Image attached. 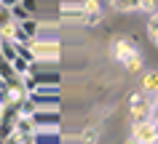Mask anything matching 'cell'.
I'll return each mask as SVG.
<instances>
[{"label":"cell","instance_id":"obj_8","mask_svg":"<svg viewBox=\"0 0 158 144\" xmlns=\"http://www.w3.org/2000/svg\"><path fill=\"white\" fill-rule=\"evenodd\" d=\"M102 16H105V11H102V6L99 3H94V0H89L86 3V11H83V24H99L102 21Z\"/></svg>","mask_w":158,"mask_h":144},{"label":"cell","instance_id":"obj_22","mask_svg":"<svg viewBox=\"0 0 158 144\" xmlns=\"http://www.w3.org/2000/svg\"><path fill=\"white\" fill-rule=\"evenodd\" d=\"M0 43H3V40H0Z\"/></svg>","mask_w":158,"mask_h":144},{"label":"cell","instance_id":"obj_11","mask_svg":"<svg viewBox=\"0 0 158 144\" xmlns=\"http://www.w3.org/2000/svg\"><path fill=\"white\" fill-rule=\"evenodd\" d=\"M78 139H81V144H97L99 142V128L97 126H86L81 134H78Z\"/></svg>","mask_w":158,"mask_h":144},{"label":"cell","instance_id":"obj_14","mask_svg":"<svg viewBox=\"0 0 158 144\" xmlns=\"http://www.w3.org/2000/svg\"><path fill=\"white\" fill-rule=\"evenodd\" d=\"M142 64H145V59H142V53H137V56H131V59L126 61V64H121L123 69H129V72H139Z\"/></svg>","mask_w":158,"mask_h":144},{"label":"cell","instance_id":"obj_1","mask_svg":"<svg viewBox=\"0 0 158 144\" xmlns=\"http://www.w3.org/2000/svg\"><path fill=\"white\" fill-rule=\"evenodd\" d=\"M27 48L32 53V64H40V61L54 64V61H59V56H62L59 40H54V37H38V40H32Z\"/></svg>","mask_w":158,"mask_h":144},{"label":"cell","instance_id":"obj_20","mask_svg":"<svg viewBox=\"0 0 158 144\" xmlns=\"http://www.w3.org/2000/svg\"><path fill=\"white\" fill-rule=\"evenodd\" d=\"M3 118H6V110H3V107H0V123H3Z\"/></svg>","mask_w":158,"mask_h":144},{"label":"cell","instance_id":"obj_6","mask_svg":"<svg viewBox=\"0 0 158 144\" xmlns=\"http://www.w3.org/2000/svg\"><path fill=\"white\" fill-rule=\"evenodd\" d=\"M30 144H62L59 128H40L30 136Z\"/></svg>","mask_w":158,"mask_h":144},{"label":"cell","instance_id":"obj_2","mask_svg":"<svg viewBox=\"0 0 158 144\" xmlns=\"http://www.w3.org/2000/svg\"><path fill=\"white\" fill-rule=\"evenodd\" d=\"M150 107H153V96H145L142 91H137L129 99V112H131V126L150 120Z\"/></svg>","mask_w":158,"mask_h":144},{"label":"cell","instance_id":"obj_12","mask_svg":"<svg viewBox=\"0 0 158 144\" xmlns=\"http://www.w3.org/2000/svg\"><path fill=\"white\" fill-rule=\"evenodd\" d=\"M8 6H11V14H14V19H16V24H19V21H27V19H32V16H30L27 3H8Z\"/></svg>","mask_w":158,"mask_h":144},{"label":"cell","instance_id":"obj_19","mask_svg":"<svg viewBox=\"0 0 158 144\" xmlns=\"http://www.w3.org/2000/svg\"><path fill=\"white\" fill-rule=\"evenodd\" d=\"M148 24L150 27H158V11H156V14H150V21H148Z\"/></svg>","mask_w":158,"mask_h":144},{"label":"cell","instance_id":"obj_13","mask_svg":"<svg viewBox=\"0 0 158 144\" xmlns=\"http://www.w3.org/2000/svg\"><path fill=\"white\" fill-rule=\"evenodd\" d=\"M0 59L11 67V61L16 59V43H11V40L8 43H0Z\"/></svg>","mask_w":158,"mask_h":144},{"label":"cell","instance_id":"obj_16","mask_svg":"<svg viewBox=\"0 0 158 144\" xmlns=\"http://www.w3.org/2000/svg\"><path fill=\"white\" fill-rule=\"evenodd\" d=\"M137 11H145V14H156V3L153 0H142V3H137Z\"/></svg>","mask_w":158,"mask_h":144},{"label":"cell","instance_id":"obj_18","mask_svg":"<svg viewBox=\"0 0 158 144\" xmlns=\"http://www.w3.org/2000/svg\"><path fill=\"white\" fill-rule=\"evenodd\" d=\"M148 37H150L153 45H158V27H150V24H148Z\"/></svg>","mask_w":158,"mask_h":144},{"label":"cell","instance_id":"obj_3","mask_svg":"<svg viewBox=\"0 0 158 144\" xmlns=\"http://www.w3.org/2000/svg\"><path fill=\"white\" fill-rule=\"evenodd\" d=\"M110 53H113V59L121 61V64H126V61L131 59V56H137V45H134L129 37H113V43H110Z\"/></svg>","mask_w":158,"mask_h":144},{"label":"cell","instance_id":"obj_4","mask_svg":"<svg viewBox=\"0 0 158 144\" xmlns=\"http://www.w3.org/2000/svg\"><path fill=\"white\" fill-rule=\"evenodd\" d=\"M131 139L137 144H158V131L150 120H145V123L131 126Z\"/></svg>","mask_w":158,"mask_h":144},{"label":"cell","instance_id":"obj_7","mask_svg":"<svg viewBox=\"0 0 158 144\" xmlns=\"http://www.w3.org/2000/svg\"><path fill=\"white\" fill-rule=\"evenodd\" d=\"M83 11H86V3H62L59 6V14L64 21H81Z\"/></svg>","mask_w":158,"mask_h":144},{"label":"cell","instance_id":"obj_17","mask_svg":"<svg viewBox=\"0 0 158 144\" xmlns=\"http://www.w3.org/2000/svg\"><path fill=\"white\" fill-rule=\"evenodd\" d=\"M150 123L156 126L158 131V96H153V107H150Z\"/></svg>","mask_w":158,"mask_h":144},{"label":"cell","instance_id":"obj_10","mask_svg":"<svg viewBox=\"0 0 158 144\" xmlns=\"http://www.w3.org/2000/svg\"><path fill=\"white\" fill-rule=\"evenodd\" d=\"M19 29L30 37V40H38L40 37V27H38V21L35 19H27V21H19Z\"/></svg>","mask_w":158,"mask_h":144},{"label":"cell","instance_id":"obj_15","mask_svg":"<svg viewBox=\"0 0 158 144\" xmlns=\"http://www.w3.org/2000/svg\"><path fill=\"white\" fill-rule=\"evenodd\" d=\"M113 8L121 11V14H129V11H137V3H129V0H118V3H113Z\"/></svg>","mask_w":158,"mask_h":144},{"label":"cell","instance_id":"obj_21","mask_svg":"<svg viewBox=\"0 0 158 144\" xmlns=\"http://www.w3.org/2000/svg\"><path fill=\"white\" fill-rule=\"evenodd\" d=\"M123 144H137V142H134V139H131V136H129V139H126V142Z\"/></svg>","mask_w":158,"mask_h":144},{"label":"cell","instance_id":"obj_9","mask_svg":"<svg viewBox=\"0 0 158 144\" xmlns=\"http://www.w3.org/2000/svg\"><path fill=\"white\" fill-rule=\"evenodd\" d=\"M139 88H142V93L145 96H158V72H145L142 75V83H139Z\"/></svg>","mask_w":158,"mask_h":144},{"label":"cell","instance_id":"obj_5","mask_svg":"<svg viewBox=\"0 0 158 144\" xmlns=\"http://www.w3.org/2000/svg\"><path fill=\"white\" fill-rule=\"evenodd\" d=\"M59 110H35L32 112V123H35V131H40V128H59Z\"/></svg>","mask_w":158,"mask_h":144}]
</instances>
